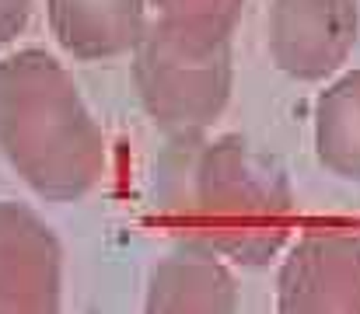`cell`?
Instances as JSON below:
<instances>
[{"label":"cell","mask_w":360,"mask_h":314,"mask_svg":"<svg viewBox=\"0 0 360 314\" xmlns=\"http://www.w3.org/2000/svg\"><path fill=\"white\" fill-rule=\"evenodd\" d=\"M315 154L333 175L360 182V70L343 74L319 95Z\"/></svg>","instance_id":"9c48e42d"},{"label":"cell","mask_w":360,"mask_h":314,"mask_svg":"<svg viewBox=\"0 0 360 314\" xmlns=\"http://www.w3.org/2000/svg\"><path fill=\"white\" fill-rule=\"evenodd\" d=\"M158 168V203L186 230V244L259 269L294 234V189L276 157L241 136L179 140Z\"/></svg>","instance_id":"6da1fadb"},{"label":"cell","mask_w":360,"mask_h":314,"mask_svg":"<svg viewBox=\"0 0 360 314\" xmlns=\"http://www.w3.org/2000/svg\"><path fill=\"white\" fill-rule=\"evenodd\" d=\"M276 314H360V234L304 230L276 280Z\"/></svg>","instance_id":"277c9868"},{"label":"cell","mask_w":360,"mask_h":314,"mask_svg":"<svg viewBox=\"0 0 360 314\" xmlns=\"http://www.w3.org/2000/svg\"><path fill=\"white\" fill-rule=\"evenodd\" d=\"M32 0H0V49L25 28Z\"/></svg>","instance_id":"8fae6325"},{"label":"cell","mask_w":360,"mask_h":314,"mask_svg":"<svg viewBox=\"0 0 360 314\" xmlns=\"http://www.w3.org/2000/svg\"><path fill=\"white\" fill-rule=\"evenodd\" d=\"M133 81L154 126L175 140H196L231 98V39L150 21L133 46Z\"/></svg>","instance_id":"3957f363"},{"label":"cell","mask_w":360,"mask_h":314,"mask_svg":"<svg viewBox=\"0 0 360 314\" xmlns=\"http://www.w3.org/2000/svg\"><path fill=\"white\" fill-rule=\"evenodd\" d=\"M143 314H238V287L224 259L182 244L150 273Z\"/></svg>","instance_id":"52a82bcc"},{"label":"cell","mask_w":360,"mask_h":314,"mask_svg":"<svg viewBox=\"0 0 360 314\" xmlns=\"http://www.w3.org/2000/svg\"><path fill=\"white\" fill-rule=\"evenodd\" d=\"M56 42L77 60L133 53L147 21L143 0H46Z\"/></svg>","instance_id":"ba28073f"},{"label":"cell","mask_w":360,"mask_h":314,"mask_svg":"<svg viewBox=\"0 0 360 314\" xmlns=\"http://www.w3.org/2000/svg\"><path fill=\"white\" fill-rule=\"evenodd\" d=\"M63 251L35 209L0 199V314H60Z\"/></svg>","instance_id":"8992f818"},{"label":"cell","mask_w":360,"mask_h":314,"mask_svg":"<svg viewBox=\"0 0 360 314\" xmlns=\"http://www.w3.org/2000/svg\"><path fill=\"white\" fill-rule=\"evenodd\" d=\"M0 154L42 196L81 199L105 168V140L74 77L42 49L0 60Z\"/></svg>","instance_id":"7a4b0ae2"},{"label":"cell","mask_w":360,"mask_h":314,"mask_svg":"<svg viewBox=\"0 0 360 314\" xmlns=\"http://www.w3.org/2000/svg\"><path fill=\"white\" fill-rule=\"evenodd\" d=\"M357 0H273L269 56L297 81H326L354 53Z\"/></svg>","instance_id":"5b68a950"},{"label":"cell","mask_w":360,"mask_h":314,"mask_svg":"<svg viewBox=\"0 0 360 314\" xmlns=\"http://www.w3.org/2000/svg\"><path fill=\"white\" fill-rule=\"evenodd\" d=\"M158 21H168L189 35L231 39L245 0H154Z\"/></svg>","instance_id":"30bf717a"}]
</instances>
